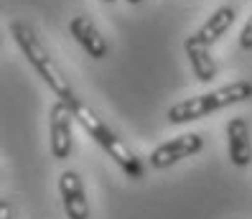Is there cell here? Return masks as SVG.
<instances>
[{
    "label": "cell",
    "mask_w": 252,
    "mask_h": 219,
    "mask_svg": "<svg viewBox=\"0 0 252 219\" xmlns=\"http://www.w3.org/2000/svg\"><path fill=\"white\" fill-rule=\"evenodd\" d=\"M250 97H252V82L237 79V82H229L224 87H219V90H212L206 94H199V97H191V99L171 105L168 123L171 125H184V123H191V120H201L212 112H219L224 107L247 102Z\"/></svg>",
    "instance_id": "cell-3"
},
{
    "label": "cell",
    "mask_w": 252,
    "mask_h": 219,
    "mask_svg": "<svg viewBox=\"0 0 252 219\" xmlns=\"http://www.w3.org/2000/svg\"><path fill=\"white\" fill-rule=\"evenodd\" d=\"M49 145L56 160H66L74 151V112L66 102L56 99L49 112Z\"/></svg>",
    "instance_id": "cell-5"
},
{
    "label": "cell",
    "mask_w": 252,
    "mask_h": 219,
    "mask_svg": "<svg viewBox=\"0 0 252 219\" xmlns=\"http://www.w3.org/2000/svg\"><path fill=\"white\" fill-rule=\"evenodd\" d=\"M59 196L69 219H90V199L84 191V181L74 168L59 173Z\"/></svg>",
    "instance_id": "cell-6"
},
{
    "label": "cell",
    "mask_w": 252,
    "mask_h": 219,
    "mask_svg": "<svg viewBox=\"0 0 252 219\" xmlns=\"http://www.w3.org/2000/svg\"><path fill=\"white\" fill-rule=\"evenodd\" d=\"M127 3H132V5H138V3H143V0H127Z\"/></svg>",
    "instance_id": "cell-13"
},
{
    "label": "cell",
    "mask_w": 252,
    "mask_h": 219,
    "mask_svg": "<svg viewBox=\"0 0 252 219\" xmlns=\"http://www.w3.org/2000/svg\"><path fill=\"white\" fill-rule=\"evenodd\" d=\"M69 33L84 49V54H90L92 59H105V56H110V43H107L105 36L99 33V28L94 26L92 18L74 16L69 21Z\"/></svg>",
    "instance_id": "cell-7"
},
{
    "label": "cell",
    "mask_w": 252,
    "mask_h": 219,
    "mask_svg": "<svg viewBox=\"0 0 252 219\" xmlns=\"http://www.w3.org/2000/svg\"><path fill=\"white\" fill-rule=\"evenodd\" d=\"M234 18H237V10H234L232 5H219L212 16L199 26V31L191 33V38H194L196 43H201V46L209 49V46H214V43L232 28Z\"/></svg>",
    "instance_id": "cell-9"
},
{
    "label": "cell",
    "mask_w": 252,
    "mask_h": 219,
    "mask_svg": "<svg viewBox=\"0 0 252 219\" xmlns=\"http://www.w3.org/2000/svg\"><path fill=\"white\" fill-rule=\"evenodd\" d=\"M71 112H74V120H77L82 127H84V133L90 135L102 151H105L117 166H120V171L125 173L127 179H143L145 176V166H143V160L135 156V151L130 148V145L115 133V130L99 118V115L87 105L84 99H77L74 105H69Z\"/></svg>",
    "instance_id": "cell-2"
},
{
    "label": "cell",
    "mask_w": 252,
    "mask_h": 219,
    "mask_svg": "<svg viewBox=\"0 0 252 219\" xmlns=\"http://www.w3.org/2000/svg\"><path fill=\"white\" fill-rule=\"evenodd\" d=\"M227 151L229 160L237 168L252 163V140H250V123L245 118H232L227 123Z\"/></svg>",
    "instance_id": "cell-8"
},
{
    "label": "cell",
    "mask_w": 252,
    "mask_h": 219,
    "mask_svg": "<svg viewBox=\"0 0 252 219\" xmlns=\"http://www.w3.org/2000/svg\"><path fill=\"white\" fill-rule=\"evenodd\" d=\"M206 145L204 135L201 133H184V135H176L166 143H160L158 148L151 151V156H148V163H151V168L156 171H166L176 163H181V160L196 156L201 148Z\"/></svg>",
    "instance_id": "cell-4"
},
{
    "label": "cell",
    "mask_w": 252,
    "mask_h": 219,
    "mask_svg": "<svg viewBox=\"0 0 252 219\" xmlns=\"http://www.w3.org/2000/svg\"><path fill=\"white\" fill-rule=\"evenodd\" d=\"M184 51L189 56V62H191V71L196 74L199 82H214L217 79V62L212 59V54L206 46H201V43H196L194 38H186L184 41Z\"/></svg>",
    "instance_id": "cell-10"
},
{
    "label": "cell",
    "mask_w": 252,
    "mask_h": 219,
    "mask_svg": "<svg viewBox=\"0 0 252 219\" xmlns=\"http://www.w3.org/2000/svg\"><path fill=\"white\" fill-rule=\"evenodd\" d=\"M102 3H115V0H102Z\"/></svg>",
    "instance_id": "cell-14"
},
{
    "label": "cell",
    "mask_w": 252,
    "mask_h": 219,
    "mask_svg": "<svg viewBox=\"0 0 252 219\" xmlns=\"http://www.w3.org/2000/svg\"><path fill=\"white\" fill-rule=\"evenodd\" d=\"M240 46L245 51H252V13H250V18L245 21L242 26V33H240Z\"/></svg>",
    "instance_id": "cell-11"
},
{
    "label": "cell",
    "mask_w": 252,
    "mask_h": 219,
    "mask_svg": "<svg viewBox=\"0 0 252 219\" xmlns=\"http://www.w3.org/2000/svg\"><path fill=\"white\" fill-rule=\"evenodd\" d=\"M10 33L16 38L18 49L23 51L26 62L36 69V74L43 79V84L49 87V90L62 99L66 105H74V102L79 99L77 90H74V84L69 82V77L64 74V69L56 64V59L49 54V49L43 46L41 36L36 33V28L26 21H10Z\"/></svg>",
    "instance_id": "cell-1"
},
{
    "label": "cell",
    "mask_w": 252,
    "mask_h": 219,
    "mask_svg": "<svg viewBox=\"0 0 252 219\" xmlns=\"http://www.w3.org/2000/svg\"><path fill=\"white\" fill-rule=\"evenodd\" d=\"M0 219H13V207H10L8 199L0 201Z\"/></svg>",
    "instance_id": "cell-12"
}]
</instances>
